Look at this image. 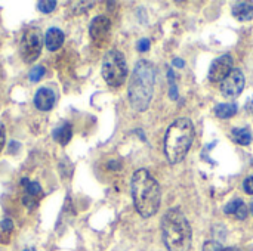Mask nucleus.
<instances>
[{
  "label": "nucleus",
  "mask_w": 253,
  "mask_h": 251,
  "mask_svg": "<svg viewBox=\"0 0 253 251\" xmlns=\"http://www.w3.org/2000/svg\"><path fill=\"white\" fill-rule=\"evenodd\" d=\"M160 186L148 170L141 169L132 178V198L136 212L142 217H151L160 207Z\"/></svg>",
  "instance_id": "f257e3e1"
},
{
  "label": "nucleus",
  "mask_w": 253,
  "mask_h": 251,
  "mask_svg": "<svg viewBox=\"0 0 253 251\" xmlns=\"http://www.w3.org/2000/svg\"><path fill=\"white\" fill-rule=\"evenodd\" d=\"M156 84V68L150 61L136 62L129 81V101L135 111L142 112L150 107Z\"/></svg>",
  "instance_id": "f03ea898"
},
{
  "label": "nucleus",
  "mask_w": 253,
  "mask_h": 251,
  "mask_svg": "<svg viewBox=\"0 0 253 251\" xmlns=\"http://www.w3.org/2000/svg\"><path fill=\"white\" fill-rule=\"evenodd\" d=\"M162 234L169 251H188L191 247L193 232L185 215L178 209H170L162 219Z\"/></svg>",
  "instance_id": "7ed1b4c3"
},
{
  "label": "nucleus",
  "mask_w": 253,
  "mask_h": 251,
  "mask_svg": "<svg viewBox=\"0 0 253 251\" xmlns=\"http://www.w3.org/2000/svg\"><path fill=\"white\" fill-rule=\"evenodd\" d=\"M194 141V126L188 118L175 120L165 136V152L170 164L185 158Z\"/></svg>",
  "instance_id": "20e7f679"
},
{
  "label": "nucleus",
  "mask_w": 253,
  "mask_h": 251,
  "mask_svg": "<svg viewBox=\"0 0 253 251\" xmlns=\"http://www.w3.org/2000/svg\"><path fill=\"white\" fill-rule=\"evenodd\" d=\"M127 75L126 59L122 52L108 50L102 59V77L111 87H120Z\"/></svg>",
  "instance_id": "39448f33"
},
{
  "label": "nucleus",
  "mask_w": 253,
  "mask_h": 251,
  "mask_svg": "<svg viewBox=\"0 0 253 251\" xmlns=\"http://www.w3.org/2000/svg\"><path fill=\"white\" fill-rule=\"evenodd\" d=\"M43 44H44V37L42 36V31L39 28L25 30L21 38V58L24 59V62L27 64L34 62L40 56Z\"/></svg>",
  "instance_id": "423d86ee"
},
{
  "label": "nucleus",
  "mask_w": 253,
  "mask_h": 251,
  "mask_svg": "<svg viewBox=\"0 0 253 251\" xmlns=\"http://www.w3.org/2000/svg\"><path fill=\"white\" fill-rule=\"evenodd\" d=\"M21 188L24 191L22 194V204L28 209V210H34L37 209L39 203L43 200L44 192L42 189V186L37 182H31L28 179H22L21 180Z\"/></svg>",
  "instance_id": "0eeeda50"
},
{
  "label": "nucleus",
  "mask_w": 253,
  "mask_h": 251,
  "mask_svg": "<svg viewBox=\"0 0 253 251\" xmlns=\"http://www.w3.org/2000/svg\"><path fill=\"white\" fill-rule=\"evenodd\" d=\"M245 89V75L240 70H233L221 83V92L225 98H237Z\"/></svg>",
  "instance_id": "6e6552de"
},
{
  "label": "nucleus",
  "mask_w": 253,
  "mask_h": 251,
  "mask_svg": "<svg viewBox=\"0 0 253 251\" xmlns=\"http://www.w3.org/2000/svg\"><path fill=\"white\" fill-rule=\"evenodd\" d=\"M231 71H233V58L230 55H222L212 62L209 70V80L212 83H222Z\"/></svg>",
  "instance_id": "1a4fd4ad"
},
{
  "label": "nucleus",
  "mask_w": 253,
  "mask_h": 251,
  "mask_svg": "<svg viewBox=\"0 0 253 251\" xmlns=\"http://www.w3.org/2000/svg\"><path fill=\"white\" fill-rule=\"evenodd\" d=\"M110 28H111V21L107 16H96L89 25V34L95 43H102L108 37Z\"/></svg>",
  "instance_id": "9d476101"
},
{
  "label": "nucleus",
  "mask_w": 253,
  "mask_h": 251,
  "mask_svg": "<svg viewBox=\"0 0 253 251\" xmlns=\"http://www.w3.org/2000/svg\"><path fill=\"white\" fill-rule=\"evenodd\" d=\"M56 95L49 87H40L34 95V105L39 111H50L55 105Z\"/></svg>",
  "instance_id": "9b49d317"
},
{
  "label": "nucleus",
  "mask_w": 253,
  "mask_h": 251,
  "mask_svg": "<svg viewBox=\"0 0 253 251\" xmlns=\"http://www.w3.org/2000/svg\"><path fill=\"white\" fill-rule=\"evenodd\" d=\"M62 43H64V33L59 28L52 27V28H49L46 31V34H44V46H46L47 50L55 52L62 46Z\"/></svg>",
  "instance_id": "f8f14e48"
},
{
  "label": "nucleus",
  "mask_w": 253,
  "mask_h": 251,
  "mask_svg": "<svg viewBox=\"0 0 253 251\" xmlns=\"http://www.w3.org/2000/svg\"><path fill=\"white\" fill-rule=\"evenodd\" d=\"M52 136L55 139V142H58L59 145L65 146L68 145V142L71 141V136H73V126L70 123H64L61 124L59 127H56L53 132H52Z\"/></svg>",
  "instance_id": "ddd939ff"
},
{
  "label": "nucleus",
  "mask_w": 253,
  "mask_h": 251,
  "mask_svg": "<svg viewBox=\"0 0 253 251\" xmlns=\"http://www.w3.org/2000/svg\"><path fill=\"white\" fill-rule=\"evenodd\" d=\"M233 15L240 21H249L253 18V1H239L233 6Z\"/></svg>",
  "instance_id": "4468645a"
},
{
  "label": "nucleus",
  "mask_w": 253,
  "mask_h": 251,
  "mask_svg": "<svg viewBox=\"0 0 253 251\" xmlns=\"http://www.w3.org/2000/svg\"><path fill=\"white\" fill-rule=\"evenodd\" d=\"M231 138L236 143L239 145H249L252 143L253 135L252 132L248 129V127H243V129H233L231 130Z\"/></svg>",
  "instance_id": "2eb2a0df"
},
{
  "label": "nucleus",
  "mask_w": 253,
  "mask_h": 251,
  "mask_svg": "<svg viewBox=\"0 0 253 251\" xmlns=\"http://www.w3.org/2000/svg\"><path fill=\"white\" fill-rule=\"evenodd\" d=\"M215 114H216V117H219L222 120L230 118L234 114H237V104H234V102H231V104H219L215 108Z\"/></svg>",
  "instance_id": "dca6fc26"
},
{
  "label": "nucleus",
  "mask_w": 253,
  "mask_h": 251,
  "mask_svg": "<svg viewBox=\"0 0 253 251\" xmlns=\"http://www.w3.org/2000/svg\"><path fill=\"white\" fill-rule=\"evenodd\" d=\"M44 74H46L44 67H42V65H36V67H33V68L30 70V72H28V78H30V81L37 83V81L44 75Z\"/></svg>",
  "instance_id": "f3484780"
},
{
  "label": "nucleus",
  "mask_w": 253,
  "mask_h": 251,
  "mask_svg": "<svg viewBox=\"0 0 253 251\" xmlns=\"http://www.w3.org/2000/svg\"><path fill=\"white\" fill-rule=\"evenodd\" d=\"M55 7H56L55 0H40V1H37V9L42 13H50V12L55 10Z\"/></svg>",
  "instance_id": "a211bd4d"
},
{
  "label": "nucleus",
  "mask_w": 253,
  "mask_h": 251,
  "mask_svg": "<svg viewBox=\"0 0 253 251\" xmlns=\"http://www.w3.org/2000/svg\"><path fill=\"white\" fill-rule=\"evenodd\" d=\"M203 251H237L236 249H227L216 241H208L203 246Z\"/></svg>",
  "instance_id": "6ab92c4d"
},
{
  "label": "nucleus",
  "mask_w": 253,
  "mask_h": 251,
  "mask_svg": "<svg viewBox=\"0 0 253 251\" xmlns=\"http://www.w3.org/2000/svg\"><path fill=\"white\" fill-rule=\"evenodd\" d=\"M245 203L240 200V198H236V200H233V201H230L227 206H225V209H224V212H225V215H236V212L243 206Z\"/></svg>",
  "instance_id": "aec40b11"
},
{
  "label": "nucleus",
  "mask_w": 253,
  "mask_h": 251,
  "mask_svg": "<svg viewBox=\"0 0 253 251\" xmlns=\"http://www.w3.org/2000/svg\"><path fill=\"white\" fill-rule=\"evenodd\" d=\"M71 4L77 6V7H73L76 13H82V12L90 9V6H93V1H73Z\"/></svg>",
  "instance_id": "412c9836"
},
{
  "label": "nucleus",
  "mask_w": 253,
  "mask_h": 251,
  "mask_svg": "<svg viewBox=\"0 0 253 251\" xmlns=\"http://www.w3.org/2000/svg\"><path fill=\"white\" fill-rule=\"evenodd\" d=\"M0 229H1V232H3L6 237H9L10 232H12V229H13L12 220H10V219H3V220L0 222Z\"/></svg>",
  "instance_id": "4be33fe9"
},
{
  "label": "nucleus",
  "mask_w": 253,
  "mask_h": 251,
  "mask_svg": "<svg viewBox=\"0 0 253 251\" xmlns=\"http://www.w3.org/2000/svg\"><path fill=\"white\" fill-rule=\"evenodd\" d=\"M136 49L139 52H147L150 49V40L148 38H141L138 43H136Z\"/></svg>",
  "instance_id": "5701e85b"
},
{
  "label": "nucleus",
  "mask_w": 253,
  "mask_h": 251,
  "mask_svg": "<svg viewBox=\"0 0 253 251\" xmlns=\"http://www.w3.org/2000/svg\"><path fill=\"white\" fill-rule=\"evenodd\" d=\"M234 216H236L239 220H245V219L248 217V207L243 204V206H242V207H240V209L236 212V215H234Z\"/></svg>",
  "instance_id": "b1692460"
},
{
  "label": "nucleus",
  "mask_w": 253,
  "mask_h": 251,
  "mask_svg": "<svg viewBox=\"0 0 253 251\" xmlns=\"http://www.w3.org/2000/svg\"><path fill=\"white\" fill-rule=\"evenodd\" d=\"M243 188H245V191H246L248 194L253 195V178H248V179L245 180Z\"/></svg>",
  "instance_id": "393cba45"
},
{
  "label": "nucleus",
  "mask_w": 253,
  "mask_h": 251,
  "mask_svg": "<svg viewBox=\"0 0 253 251\" xmlns=\"http://www.w3.org/2000/svg\"><path fill=\"white\" fill-rule=\"evenodd\" d=\"M19 148H21V145H19L18 142H15V141H12V142L9 143V151H10V152H13V154H15V152H18V149H19Z\"/></svg>",
  "instance_id": "a878e982"
},
{
  "label": "nucleus",
  "mask_w": 253,
  "mask_h": 251,
  "mask_svg": "<svg viewBox=\"0 0 253 251\" xmlns=\"http://www.w3.org/2000/svg\"><path fill=\"white\" fill-rule=\"evenodd\" d=\"M246 109H248L251 114H253V96H251V98L248 99V102H246Z\"/></svg>",
  "instance_id": "bb28decb"
},
{
  "label": "nucleus",
  "mask_w": 253,
  "mask_h": 251,
  "mask_svg": "<svg viewBox=\"0 0 253 251\" xmlns=\"http://www.w3.org/2000/svg\"><path fill=\"white\" fill-rule=\"evenodd\" d=\"M3 145H4V132H3V129L0 127V152H1V149H3Z\"/></svg>",
  "instance_id": "cd10ccee"
},
{
  "label": "nucleus",
  "mask_w": 253,
  "mask_h": 251,
  "mask_svg": "<svg viewBox=\"0 0 253 251\" xmlns=\"http://www.w3.org/2000/svg\"><path fill=\"white\" fill-rule=\"evenodd\" d=\"M173 65H175V67H178V68H182V67H184V61L176 58V59H173Z\"/></svg>",
  "instance_id": "c85d7f7f"
},
{
  "label": "nucleus",
  "mask_w": 253,
  "mask_h": 251,
  "mask_svg": "<svg viewBox=\"0 0 253 251\" xmlns=\"http://www.w3.org/2000/svg\"><path fill=\"white\" fill-rule=\"evenodd\" d=\"M24 251H36V249H31V247H30V249H25Z\"/></svg>",
  "instance_id": "c756f323"
},
{
  "label": "nucleus",
  "mask_w": 253,
  "mask_h": 251,
  "mask_svg": "<svg viewBox=\"0 0 253 251\" xmlns=\"http://www.w3.org/2000/svg\"><path fill=\"white\" fill-rule=\"evenodd\" d=\"M251 212H252V215H253V203L251 204Z\"/></svg>",
  "instance_id": "7c9ffc66"
}]
</instances>
